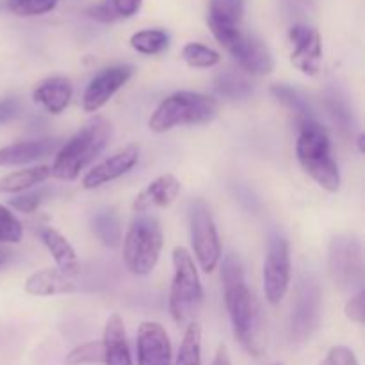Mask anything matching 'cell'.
<instances>
[{
  "mask_svg": "<svg viewBox=\"0 0 365 365\" xmlns=\"http://www.w3.org/2000/svg\"><path fill=\"white\" fill-rule=\"evenodd\" d=\"M296 157L302 170L328 192L341 187V171L331 153V141L327 128L317 120L298 125Z\"/></svg>",
  "mask_w": 365,
  "mask_h": 365,
  "instance_id": "3",
  "label": "cell"
},
{
  "mask_svg": "<svg viewBox=\"0 0 365 365\" xmlns=\"http://www.w3.org/2000/svg\"><path fill=\"white\" fill-rule=\"evenodd\" d=\"M103 364L106 365H134L128 348L125 323L120 314H113L103 328Z\"/></svg>",
  "mask_w": 365,
  "mask_h": 365,
  "instance_id": "20",
  "label": "cell"
},
{
  "mask_svg": "<svg viewBox=\"0 0 365 365\" xmlns=\"http://www.w3.org/2000/svg\"><path fill=\"white\" fill-rule=\"evenodd\" d=\"M319 365H360L355 351L348 346H334Z\"/></svg>",
  "mask_w": 365,
  "mask_h": 365,
  "instance_id": "35",
  "label": "cell"
},
{
  "mask_svg": "<svg viewBox=\"0 0 365 365\" xmlns=\"http://www.w3.org/2000/svg\"><path fill=\"white\" fill-rule=\"evenodd\" d=\"M291 41V64L307 77H316L323 61V45L319 32L305 24L292 25L289 31Z\"/></svg>",
  "mask_w": 365,
  "mask_h": 365,
  "instance_id": "12",
  "label": "cell"
},
{
  "mask_svg": "<svg viewBox=\"0 0 365 365\" xmlns=\"http://www.w3.org/2000/svg\"><path fill=\"white\" fill-rule=\"evenodd\" d=\"M66 365H91L103 364V342L89 341L84 344H78L71 349L64 359Z\"/></svg>",
  "mask_w": 365,
  "mask_h": 365,
  "instance_id": "30",
  "label": "cell"
},
{
  "mask_svg": "<svg viewBox=\"0 0 365 365\" xmlns=\"http://www.w3.org/2000/svg\"><path fill=\"white\" fill-rule=\"evenodd\" d=\"M245 0H210L207 25L221 46L228 48L242 32Z\"/></svg>",
  "mask_w": 365,
  "mask_h": 365,
  "instance_id": "13",
  "label": "cell"
},
{
  "mask_svg": "<svg viewBox=\"0 0 365 365\" xmlns=\"http://www.w3.org/2000/svg\"><path fill=\"white\" fill-rule=\"evenodd\" d=\"M210 365H232L230 355H228V349L225 348V346H220V348H217L216 355H214V360Z\"/></svg>",
  "mask_w": 365,
  "mask_h": 365,
  "instance_id": "40",
  "label": "cell"
},
{
  "mask_svg": "<svg viewBox=\"0 0 365 365\" xmlns=\"http://www.w3.org/2000/svg\"><path fill=\"white\" fill-rule=\"evenodd\" d=\"M50 196L48 189H38V191L32 192H24V195L16 196V198L9 200V207H13L14 210L24 214H32L41 207L43 202H46Z\"/></svg>",
  "mask_w": 365,
  "mask_h": 365,
  "instance_id": "34",
  "label": "cell"
},
{
  "mask_svg": "<svg viewBox=\"0 0 365 365\" xmlns=\"http://www.w3.org/2000/svg\"><path fill=\"white\" fill-rule=\"evenodd\" d=\"M91 227L98 241L107 248H118L123 241V228L120 216L113 209H103L93 216Z\"/></svg>",
  "mask_w": 365,
  "mask_h": 365,
  "instance_id": "23",
  "label": "cell"
},
{
  "mask_svg": "<svg viewBox=\"0 0 365 365\" xmlns=\"http://www.w3.org/2000/svg\"><path fill=\"white\" fill-rule=\"evenodd\" d=\"M88 14L91 18H95V20L102 21V24H110V21L120 20V18H118V14L114 13V9H113V6H110L109 0H103V2L89 7Z\"/></svg>",
  "mask_w": 365,
  "mask_h": 365,
  "instance_id": "37",
  "label": "cell"
},
{
  "mask_svg": "<svg viewBox=\"0 0 365 365\" xmlns=\"http://www.w3.org/2000/svg\"><path fill=\"white\" fill-rule=\"evenodd\" d=\"M221 282L234 337L246 353L260 356L264 351L262 309L246 282L245 267L235 253H228L223 259Z\"/></svg>",
  "mask_w": 365,
  "mask_h": 365,
  "instance_id": "1",
  "label": "cell"
},
{
  "mask_svg": "<svg viewBox=\"0 0 365 365\" xmlns=\"http://www.w3.org/2000/svg\"><path fill=\"white\" fill-rule=\"evenodd\" d=\"M217 100L196 91H177L157 106L148 120L152 132L164 134L175 127L209 123L216 118Z\"/></svg>",
  "mask_w": 365,
  "mask_h": 365,
  "instance_id": "4",
  "label": "cell"
},
{
  "mask_svg": "<svg viewBox=\"0 0 365 365\" xmlns=\"http://www.w3.org/2000/svg\"><path fill=\"white\" fill-rule=\"evenodd\" d=\"M189 234H191L192 252L200 267L205 273H212L220 264L223 250H221L216 221L205 200L196 198L189 205Z\"/></svg>",
  "mask_w": 365,
  "mask_h": 365,
  "instance_id": "8",
  "label": "cell"
},
{
  "mask_svg": "<svg viewBox=\"0 0 365 365\" xmlns=\"http://www.w3.org/2000/svg\"><path fill=\"white\" fill-rule=\"evenodd\" d=\"M61 148L59 139H38V141H20L0 148V168L24 166L52 155Z\"/></svg>",
  "mask_w": 365,
  "mask_h": 365,
  "instance_id": "18",
  "label": "cell"
},
{
  "mask_svg": "<svg viewBox=\"0 0 365 365\" xmlns=\"http://www.w3.org/2000/svg\"><path fill=\"white\" fill-rule=\"evenodd\" d=\"M182 59L185 64L191 68H198V70H205V68L216 66L221 61L220 52H216L210 46L202 45V43H187L182 48Z\"/></svg>",
  "mask_w": 365,
  "mask_h": 365,
  "instance_id": "29",
  "label": "cell"
},
{
  "mask_svg": "<svg viewBox=\"0 0 365 365\" xmlns=\"http://www.w3.org/2000/svg\"><path fill=\"white\" fill-rule=\"evenodd\" d=\"M227 50L246 73L269 75L273 71V53H271L269 46L257 36L242 31Z\"/></svg>",
  "mask_w": 365,
  "mask_h": 365,
  "instance_id": "15",
  "label": "cell"
},
{
  "mask_svg": "<svg viewBox=\"0 0 365 365\" xmlns=\"http://www.w3.org/2000/svg\"><path fill=\"white\" fill-rule=\"evenodd\" d=\"M135 68L132 64H114L100 70L82 95L84 113H98L125 84L132 78Z\"/></svg>",
  "mask_w": 365,
  "mask_h": 365,
  "instance_id": "11",
  "label": "cell"
},
{
  "mask_svg": "<svg viewBox=\"0 0 365 365\" xmlns=\"http://www.w3.org/2000/svg\"><path fill=\"white\" fill-rule=\"evenodd\" d=\"M77 291V285L71 278L61 273L57 267H45L25 280V292L38 298H48V296L71 294Z\"/></svg>",
  "mask_w": 365,
  "mask_h": 365,
  "instance_id": "21",
  "label": "cell"
},
{
  "mask_svg": "<svg viewBox=\"0 0 365 365\" xmlns=\"http://www.w3.org/2000/svg\"><path fill=\"white\" fill-rule=\"evenodd\" d=\"M344 312H346V317H348L349 321H353V323H356V324L365 323V291H364V287L359 289V292H356L351 299H348Z\"/></svg>",
  "mask_w": 365,
  "mask_h": 365,
  "instance_id": "36",
  "label": "cell"
},
{
  "mask_svg": "<svg viewBox=\"0 0 365 365\" xmlns=\"http://www.w3.org/2000/svg\"><path fill=\"white\" fill-rule=\"evenodd\" d=\"M321 321V287L310 274H302L296 285L294 303L291 314V339L294 342H307Z\"/></svg>",
  "mask_w": 365,
  "mask_h": 365,
  "instance_id": "10",
  "label": "cell"
},
{
  "mask_svg": "<svg viewBox=\"0 0 365 365\" xmlns=\"http://www.w3.org/2000/svg\"><path fill=\"white\" fill-rule=\"evenodd\" d=\"M364 141H365V135H364V134H360V135H359V148H360V152H365V145H364Z\"/></svg>",
  "mask_w": 365,
  "mask_h": 365,
  "instance_id": "42",
  "label": "cell"
},
{
  "mask_svg": "<svg viewBox=\"0 0 365 365\" xmlns=\"http://www.w3.org/2000/svg\"><path fill=\"white\" fill-rule=\"evenodd\" d=\"M73 98V84L66 77L45 78L32 91V100L50 114H61Z\"/></svg>",
  "mask_w": 365,
  "mask_h": 365,
  "instance_id": "22",
  "label": "cell"
},
{
  "mask_svg": "<svg viewBox=\"0 0 365 365\" xmlns=\"http://www.w3.org/2000/svg\"><path fill=\"white\" fill-rule=\"evenodd\" d=\"M7 257H9V255H7L6 250H0V269H2V266H4V264H6Z\"/></svg>",
  "mask_w": 365,
  "mask_h": 365,
  "instance_id": "41",
  "label": "cell"
},
{
  "mask_svg": "<svg viewBox=\"0 0 365 365\" xmlns=\"http://www.w3.org/2000/svg\"><path fill=\"white\" fill-rule=\"evenodd\" d=\"M274 365H284V364H274Z\"/></svg>",
  "mask_w": 365,
  "mask_h": 365,
  "instance_id": "43",
  "label": "cell"
},
{
  "mask_svg": "<svg viewBox=\"0 0 365 365\" xmlns=\"http://www.w3.org/2000/svg\"><path fill=\"white\" fill-rule=\"evenodd\" d=\"M327 109L330 110L331 118L335 120V123L339 125L342 132H351L353 130V116H351V110H349L348 103L342 100V96L339 95L335 89H330L327 93Z\"/></svg>",
  "mask_w": 365,
  "mask_h": 365,
  "instance_id": "31",
  "label": "cell"
},
{
  "mask_svg": "<svg viewBox=\"0 0 365 365\" xmlns=\"http://www.w3.org/2000/svg\"><path fill=\"white\" fill-rule=\"evenodd\" d=\"M113 127L103 116H95L73 135L68 139L53 159L50 168V177L57 180L73 182L81 177L82 171L89 166L109 145Z\"/></svg>",
  "mask_w": 365,
  "mask_h": 365,
  "instance_id": "2",
  "label": "cell"
},
{
  "mask_svg": "<svg viewBox=\"0 0 365 365\" xmlns=\"http://www.w3.org/2000/svg\"><path fill=\"white\" fill-rule=\"evenodd\" d=\"M216 91L228 100H246L253 95V84L235 70H225L216 77Z\"/></svg>",
  "mask_w": 365,
  "mask_h": 365,
  "instance_id": "26",
  "label": "cell"
},
{
  "mask_svg": "<svg viewBox=\"0 0 365 365\" xmlns=\"http://www.w3.org/2000/svg\"><path fill=\"white\" fill-rule=\"evenodd\" d=\"M292 278L291 245L280 232H274L267 242V253L262 267L264 294L269 305L278 307L287 296Z\"/></svg>",
  "mask_w": 365,
  "mask_h": 365,
  "instance_id": "9",
  "label": "cell"
},
{
  "mask_svg": "<svg viewBox=\"0 0 365 365\" xmlns=\"http://www.w3.org/2000/svg\"><path fill=\"white\" fill-rule=\"evenodd\" d=\"M271 95L294 114L296 120H298V125L310 120H316L312 107L309 103V98L305 95H302L298 89L291 88L287 84H273L271 86Z\"/></svg>",
  "mask_w": 365,
  "mask_h": 365,
  "instance_id": "25",
  "label": "cell"
},
{
  "mask_svg": "<svg viewBox=\"0 0 365 365\" xmlns=\"http://www.w3.org/2000/svg\"><path fill=\"white\" fill-rule=\"evenodd\" d=\"M139 163V146L128 145L120 152L113 153L107 157L106 160L93 166L88 173L82 178V187L91 191V189H98L102 185L110 184L113 180H118L128 171L134 170L135 164Z\"/></svg>",
  "mask_w": 365,
  "mask_h": 365,
  "instance_id": "16",
  "label": "cell"
},
{
  "mask_svg": "<svg viewBox=\"0 0 365 365\" xmlns=\"http://www.w3.org/2000/svg\"><path fill=\"white\" fill-rule=\"evenodd\" d=\"M59 0H6L7 9L16 16H39L50 13Z\"/></svg>",
  "mask_w": 365,
  "mask_h": 365,
  "instance_id": "32",
  "label": "cell"
},
{
  "mask_svg": "<svg viewBox=\"0 0 365 365\" xmlns=\"http://www.w3.org/2000/svg\"><path fill=\"white\" fill-rule=\"evenodd\" d=\"M173 280L170 287V314L177 324L192 323L203 305V287L192 255L184 246L171 253Z\"/></svg>",
  "mask_w": 365,
  "mask_h": 365,
  "instance_id": "5",
  "label": "cell"
},
{
  "mask_svg": "<svg viewBox=\"0 0 365 365\" xmlns=\"http://www.w3.org/2000/svg\"><path fill=\"white\" fill-rule=\"evenodd\" d=\"M125 267L135 277H146L155 269L164 246L163 227L150 214H138L123 237Z\"/></svg>",
  "mask_w": 365,
  "mask_h": 365,
  "instance_id": "6",
  "label": "cell"
},
{
  "mask_svg": "<svg viewBox=\"0 0 365 365\" xmlns=\"http://www.w3.org/2000/svg\"><path fill=\"white\" fill-rule=\"evenodd\" d=\"M138 365H173V349L166 328L155 321H143L135 337Z\"/></svg>",
  "mask_w": 365,
  "mask_h": 365,
  "instance_id": "14",
  "label": "cell"
},
{
  "mask_svg": "<svg viewBox=\"0 0 365 365\" xmlns=\"http://www.w3.org/2000/svg\"><path fill=\"white\" fill-rule=\"evenodd\" d=\"M50 177L48 166H32L27 170H18L0 178V192H24L27 189L43 184Z\"/></svg>",
  "mask_w": 365,
  "mask_h": 365,
  "instance_id": "24",
  "label": "cell"
},
{
  "mask_svg": "<svg viewBox=\"0 0 365 365\" xmlns=\"http://www.w3.org/2000/svg\"><path fill=\"white\" fill-rule=\"evenodd\" d=\"M38 237L48 250L61 273L66 274L68 278H73L81 273V262H78L77 253L59 230L52 227H41L38 230Z\"/></svg>",
  "mask_w": 365,
  "mask_h": 365,
  "instance_id": "19",
  "label": "cell"
},
{
  "mask_svg": "<svg viewBox=\"0 0 365 365\" xmlns=\"http://www.w3.org/2000/svg\"><path fill=\"white\" fill-rule=\"evenodd\" d=\"M20 100L18 98H6L0 102V125L14 120L20 114Z\"/></svg>",
  "mask_w": 365,
  "mask_h": 365,
  "instance_id": "39",
  "label": "cell"
},
{
  "mask_svg": "<svg viewBox=\"0 0 365 365\" xmlns=\"http://www.w3.org/2000/svg\"><path fill=\"white\" fill-rule=\"evenodd\" d=\"M173 365H202V328L198 323H189L185 328Z\"/></svg>",
  "mask_w": 365,
  "mask_h": 365,
  "instance_id": "27",
  "label": "cell"
},
{
  "mask_svg": "<svg viewBox=\"0 0 365 365\" xmlns=\"http://www.w3.org/2000/svg\"><path fill=\"white\" fill-rule=\"evenodd\" d=\"M130 46L143 56H157L170 46V34L160 29H145L132 34Z\"/></svg>",
  "mask_w": 365,
  "mask_h": 365,
  "instance_id": "28",
  "label": "cell"
},
{
  "mask_svg": "<svg viewBox=\"0 0 365 365\" xmlns=\"http://www.w3.org/2000/svg\"><path fill=\"white\" fill-rule=\"evenodd\" d=\"M180 180L175 175L166 173L153 178L138 196H135L132 209L138 214H148L150 210L164 209L171 205L180 195Z\"/></svg>",
  "mask_w": 365,
  "mask_h": 365,
  "instance_id": "17",
  "label": "cell"
},
{
  "mask_svg": "<svg viewBox=\"0 0 365 365\" xmlns=\"http://www.w3.org/2000/svg\"><path fill=\"white\" fill-rule=\"evenodd\" d=\"M24 237V225L7 207L0 205V242L16 245Z\"/></svg>",
  "mask_w": 365,
  "mask_h": 365,
  "instance_id": "33",
  "label": "cell"
},
{
  "mask_svg": "<svg viewBox=\"0 0 365 365\" xmlns=\"http://www.w3.org/2000/svg\"><path fill=\"white\" fill-rule=\"evenodd\" d=\"M118 18H130L141 7V0H109Z\"/></svg>",
  "mask_w": 365,
  "mask_h": 365,
  "instance_id": "38",
  "label": "cell"
},
{
  "mask_svg": "<svg viewBox=\"0 0 365 365\" xmlns=\"http://www.w3.org/2000/svg\"><path fill=\"white\" fill-rule=\"evenodd\" d=\"M328 277L337 291L351 292L362 289L364 252L355 235H335L328 246Z\"/></svg>",
  "mask_w": 365,
  "mask_h": 365,
  "instance_id": "7",
  "label": "cell"
}]
</instances>
